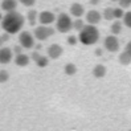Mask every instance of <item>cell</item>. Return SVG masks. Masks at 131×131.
<instances>
[{
    "instance_id": "cell-1",
    "label": "cell",
    "mask_w": 131,
    "mask_h": 131,
    "mask_svg": "<svg viewBox=\"0 0 131 131\" xmlns=\"http://www.w3.org/2000/svg\"><path fill=\"white\" fill-rule=\"evenodd\" d=\"M24 21L25 20L23 17V15H20L19 12H7V15H4L2 20V28L5 30V33L13 35L20 32V29L24 27Z\"/></svg>"
},
{
    "instance_id": "cell-2",
    "label": "cell",
    "mask_w": 131,
    "mask_h": 131,
    "mask_svg": "<svg viewBox=\"0 0 131 131\" xmlns=\"http://www.w3.org/2000/svg\"><path fill=\"white\" fill-rule=\"evenodd\" d=\"M99 40V30L95 25H85L78 32V41L83 45H93Z\"/></svg>"
},
{
    "instance_id": "cell-3",
    "label": "cell",
    "mask_w": 131,
    "mask_h": 131,
    "mask_svg": "<svg viewBox=\"0 0 131 131\" xmlns=\"http://www.w3.org/2000/svg\"><path fill=\"white\" fill-rule=\"evenodd\" d=\"M56 28L61 33H68L73 28V21L72 17L68 13H60L56 19Z\"/></svg>"
},
{
    "instance_id": "cell-4",
    "label": "cell",
    "mask_w": 131,
    "mask_h": 131,
    "mask_svg": "<svg viewBox=\"0 0 131 131\" xmlns=\"http://www.w3.org/2000/svg\"><path fill=\"white\" fill-rule=\"evenodd\" d=\"M53 33H54V29H52L50 27L40 25V27H37L35 29L33 36H35V38H37L38 41H45V40H48L50 36H53Z\"/></svg>"
},
{
    "instance_id": "cell-5",
    "label": "cell",
    "mask_w": 131,
    "mask_h": 131,
    "mask_svg": "<svg viewBox=\"0 0 131 131\" xmlns=\"http://www.w3.org/2000/svg\"><path fill=\"white\" fill-rule=\"evenodd\" d=\"M19 41H20V45L23 48L25 49H30L35 47V36L30 33V32H27V30H24V32H20L19 35Z\"/></svg>"
},
{
    "instance_id": "cell-6",
    "label": "cell",
    "mask_w": 131,
    "mask_h": 131,
    "mask_svg": "<svg viewBox=\"0 0 131 131\" xmlns=\"http://www.w3.org/2000/svg\"><path fill=\"white\" fill-rule=\"evenodd\" d=\"M103 48L107 50V52H118L119 50V40L117 38L115 35H111V36H107L103 41Z\"/></svg>"
},
{
    "instance_id": "cell-7",
    "label": "cell",
    "mask_w": 131,
    "mask_h": 131,
    "mask_svg": "<svg viewBox=\"0 0 131 131\" xmlns=\"http://www.w3.org/2000/svg\"><path fill=\"white\" fill-rule=\"evenodd\" d=\"M56 15L50 11H42L41 13H38V21L41 25H49L53 21H56Z\"/></svg>"
},
{
    "instance_id": "cell-8",
    "label": "cell",
    "mask_w": 131,
    "mask_h": 131,
    "mask_svg": "<svg viewBox=\"0 0 131 131\" xmlns=\"http://www.w3.org/2000/svg\"><path fill=\"white\" fill-rule=\"evenodd\" d=\"M102 19V15L99 13L98 11L95 9H91L86 13V21H88V24H91V25H97L99 21H101Z\"/></svg>"
},
{
    "instance_id": "cell-9",
    "label": "cell",
    "mask_w": 131,
    "mask_h": 131,
    "mask_svg": "<svg viewBox=\"0 0 131 131\" xmlns=\"http://www.w3.org/2000/svg\"><path fill=\"white\" fill-rule=\"evenodd\" d=\"M13 58V52L9 48H0V64H8Z\"/></svg>"
},
{
    "instance_id": "cell-10",
    "label": "cell",
    "mask_w": 131,
    "mask_h": 131,
    "mask_svg": "<svg viewBox=\"0 0 131 131\" xmlns=\"http://www.w3.org/2000/svg\"><path fill=\"white\" fill-rule=\"evenodd\" d=\"M83 13H85V8H83V5L81 3L72 4V7H70V15H72L73 17L80 19V17L83 16Z\"/></svg>"
},
{
    "instance_id": "cell-11",
    "label": "cell",
    "mask_w": 131,
    "mask_h": 131,
    "mask_svg": "<svg viewBox=\"0 0 131 131\" xmlns=\"http://www.w3.org/2000/svg\"><path fill=\"white\" fill-rule=\"evenodd\" d=\"M61 54H62V48L58 44H52L48 48V57H50L53 60H57Z\"/></svg>"
},
{
    "instance_id": "cell-12",
    "label": "cell",
    "mask_w": 131,
    "mask_h": 131,
    "mask_svg": "<svg viewBox=\"0 0 131 131\" xmlns=\"http://www.w3.org/2000/svg\"><path fill=\"white\" fill-rule=\"evenodd\" d=\"M16 7H17V0H3L2 2V9L5 12L16 11Z\"/></svg>"
},
{
    "instance_id": "cell-13",
    "label": "cell",
    "mask_w": 131,
    "mask_h": 131,
    "mask_svg": "<svg viewBox=\"0 0 131 131\" xmlns=\"http://www.w3.org/2000/svg\"><path fill=\"white\" fill-rule=\"evenodd\" d=\"M29 56L28 54H24V53H20V54H16L15 57V64L17 66H27L29 64Z\"/></svg>"
},
{
    "instance_id": "cell-14",
    "label": "cell",
    "mask_w": 131,
    "mask_h": 131,
    "mask_svg": "<svg viewBox=\"0 0 131 131\" xmlns=\"http://www.w3.org/2000/svg\"><path fill=\"white\" fill-rule=\"evenodd\" d=\"M93 74H94V77H97V78H102V77H105V74H106V68L101 64H98L93 69Z\"/></svg>"
},
{
    "instance_id": "cell-15",
    "label": "cell",
    "mask_w": 131,
    "mask_h": 131,
    "mask_svg": "<svg viewBox=\"0 0 131 131\" xmlns=\"http://www.w3.org/2000/svg\"><path fill=\"white\" fill-rule=\"evenodd\" d=\"M119 61H121V64H123V65H128L131 62V54L127 50H123L121 53V56H119Z\"/></svg>"
},
{
    "instance_id": "cell-16",
    "label": "cell",
    "mask_w": 131,
    "mask_h": 131,
    "mask_svg": "<svg viewBox=\"0 0 131 131\" xmlns=\"http://www.w3.org/2000/svg\"><path fill=\"white\" fill-rule=\"evenodd\" d=\"M110 29H111V33H113V35H115V36L119 35V33L122 32V23L117 20L115 23H113V24H111Z\"/></svg>"
},
{
    "instance_id": "cell-17",
    "label": "cell",
    "mask_w": 131,
    "mask_h": 131,
    "mask_svg": "<svg viewBox=\"0 0 131 131\" xmlns=\"http://www.w3.org/2000/svg\"><path fill=\"white\" fill-rule=\"evenodd\" d=\"M27 15H28L27 17H28V21L30 23V25H35L36 21L38 20V13H37L35 9H32V11H29Z\"/></svg>"
},
{
    "instance_id": "cell-18",
    "label": "cell",
    "mask_w": 131,
    "mask_h": 131,
    "mask_svg": "<svg viewBox=\"0 0 131 131\" xmlns=\"http://www.w3.org/2000/svg\"><path fill=\"white\" fill-rule=\"evenodd\" d=\"M102 16L105 17V20H114L115 17H114V8H111V7H107V8H105V11H103V15Z\"/></svg>"
},
{
    "instance_id": "cell-19",
    "label": "cell",
    "mask_w": 131,
    "mask_h": 131,
    "mask_svg": "<svg viewBox=\"0 0 131 131\" xmlns=\"http://www.w3.org/2000/svg\"><path fill=\"white\" fill-rule=\"evenodd\" d=\"M48 62H49V60H48V57H45V56H40L37 58V61H36V64H37L38 68H45L48 65Z\"/></svg>"
},
{
    "instance_id": "cell-20",
    "label": "cell",
    "mask_w": 131,
    "mask_h": 131,
    "mask_svg": "<svg viewBox=\"0 0 131 131\" xmlns=\"http://www.w3.org/2000/svg\"><path fill=\"white\" fill-rule=\"evenodd\" d=\"M75 72H77V68L74 64H66L65 65V73L68 75H73V74H75Z\"/></svg>"
},
{
    "instance_id": "cell-21",
    "label": "cell",
    "mask_w": 131,
    "mask_h": 131,
    "mask_svg": "<svg viewBox=\"0 0 131 131\" xmlns=\"http://www.w3.org/2000/svg\"><path fill=\"white\" fill-rule=\"evenodd\" d=\"M83 27H85V23H83V20H82L81 17H80V19H75V20L73 21V28H74L75 30H78V32H80Z\"/></svg>"
},
{
    "instance_id": "cell-22",
    "label": "cell",
    "mask_w": 131,
    "mask_h": 131,
    "mask_svg": "<svg viewBox=\"0 0 131 131\" xmlns=\"http://www.w3.org/2000/svg\"><path fill=\"white\" fill-rule=\"evenodd\" d=\"M123 24L127 28H131V11L125 12V16H123Z\"/></svg>"
},
{
    "instance_id": "cell-23",
    "label": "cell",
    "mask_w": 131,
    "mask_h": 131,
    "mask_svg": "<svg viewBox=\"0 0 131 131\" xmlns=\"http://www.w3.org/2000/svg\"><path fill=\"white\" fill-rule=\"evenodd\" d=\"M123 16H125V11H123L122 7L114 8V17L115 19H123Z\"/></svg>"
},
{
    "instance_id": "cell-24",
    "label": "cell",
    "mask_w": 131,
    "mask_h": 131,
    "mask_svg": "<svg viewBox=\"0 0 131 131\" xmlns=\"http://www.w3.org/2000/svg\"><path fill=\"white\" fill-rule=\"evenodd\" d=\"M17 2H20L23 5H25V7H32L36 4V0H17Z\"/></svg>"
},
{
    "instance_id": "cell-25",
    "label": "cell",
    "mask_w": 131,
    "mask_h": 131,
    "mask_svg": "<svg viewBox=\"0 0 131 131\" xmlns=\"http://www.w3.org/2000/svg\"><path fill=\"white\" fill-rule=\"evenodd\" d=\"M8 78H9L8 73H7L5 70H0V82H5Z\"/></svg>"
},
{
    "instance_id": "cell-26",
    "label": "cell",
    "mask_w": 131,
    "mask_h": 131,
    "mask_svg": "<svg viewBox=\"0 0 131 131\" xmlns=\"http://www.w3.org/2000/svg\"><path fill=\"white\" fill-rule=\"evenodd\" d=\"M119 5L122 7V8L123 9H125V8H128V7L131 5V0H119Z\"/></svg>"
},
{
    "instance_id": "cell-27",
    "label": "cell",
    "mask_w": 131,
    "mask_h": 131,
    "mask_svg": "<svg viewBox=\"0 0 131 131\" xmlns=\"http://www.w3.org/2000/svg\"><path fill=\"white\" fill-rule=\"evenodd\" d=\"M77 41H78V37H75V36H69V38H68V42L70 45H75Z\"/></svg>"
},
{
    "instance_id": "cell-28",
    "label": "cell",
    "mask_w": 131,
    "mask_h": 131,
    "mask_svg": "<svg viewBox=\"0 0 131 131\" xmlns=\"http://www.w3.org/2000/svg\"><path fill=\"white\" fill-rule=\"evenodd\" d=\"M9 38V36H8V33H5V35H3V36H0V47H2V45L8 40Z\"/></svg>"
},
{
    "instance_id": "cell-29",
    "label": "cell",
    "mask_w": 131,
    "mask_h": 131,
    "mask_svg": "<svg viewBox=\"0 0 131 131\" xmlns=\"http://www.w3.org/2000/svg\"><path fill=\"white\" fill-rule=\"evenodd\" d=\"M40 56H41V54H40V53H38V52H33L32 54H30V58H32V60L35 61V62H36V61H37V58L40 57Z\"/></svg>"
},
{
    "instance_id": "cell-30",
    "label": "cell",
    "mask_w": 131,
    "mask_h": 131,
    "mask_svg": "<svg viewBox=\"0 0 131 131\" xmlns=\"http://www.w3.org/2000/svg\"><path fill=\"white\" fill-rule=\"evenodd\" d=\"M21 48H23V47H19V45H16V47L13 48V52L16 53V54H20V53H21Z\"/></svg>"
},
{
    "instance_id": "cell-31",
    "label": "cell",
    "mask_w": 131,
    "mask_h": 131,
    "mask_svg": "<svg viewBox=\"0 0 131 131\" xmlns=\"http://www.w3.org/2000/svg\"><path fill=\"white\" fill-rule=\"evenodd\" d=\"M125 50H127L130 54H131V41H128L127 44H126V48H125Z\"/></svg>"
},
{
    "instance_id": "cell-32",
    "label": "cell",
    "mask_w": 131,
    "mask_h": 131,
    "mask_svg": "<svg viewBox=\"0 0 131 131\" xmlns=\"http://www.w3.org/2000/svg\"><path fill=\"white\" fill-rule=\"evenodd\" d=\"M98 2H99V0H90V3H91V4H94V5L98 4Z\"/></svg>"
},
{
    "instance_id": "cell-33",
    "label": "cell",
    "mask_w": 131,
    "mask_h": 131,
    "mask_svg": "<svg viewBox=\"0 0 131 131\" xmlns=\"http://www.w3.org/2000/svg\"><path fill=\"white\" fill-rule=\"evenodd\" d=\"M2 20H3V15L0 13V23H2Z\"/></svg>"
},
{
    "instance_id": "cell-34",
    "label": "cell",
    "mask_w": 131,
    "mask_h": 131,
    "mask_svg": "<svg viewBox=\"0 0 131 131\" xmlns=\"http://www.w3.org/2000/svg\"><path fill=\"white\" fill-rule=\"evenodd\" d=\"M111 2H119V0H111Z\"/></svg>"
}]
</instances>
